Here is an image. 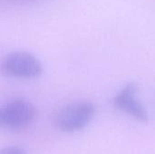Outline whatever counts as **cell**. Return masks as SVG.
<instances>
[{"mask_svg": "<svg viewBox=\"0 0 155 154\" xmlns=\"http://www.w3.org/2000/svg\"><path fill=\"white\" fill-rule=\"evenodd\" d=\"M95 113V107L90 102H76L64 106L56 113L54 123L64 133H74L86 127Z\"/></svg>", "mask_w": 155, "mask_h": 154, "instance_id": "6da1fadb", "label": "cell"}, {"mask_svg": "<svg viewBox=\"0 0 155 154\" xmlns=\"http://www.w3.org/2000/svg\"><path fill=\"white\" fill-rule=\"evenodd\" d=\"M1 71L4 75L16 79H35L42 74L40 61L32 54L16 51L8 54L2 61Z\"/></svg>", "mask_w": 155, "mask_h": 154, "instance_id": "7a4b0ae2", "label": "cell"}, {"mask_svg": "<svg viewBox=\"0 0 155 154\" xmlns=\"http://www.w3.org/2000/svg\"><path fill=\"white\" fill-rule=\"evenodd\" d=\"M35 117L34 105L24 99H14L0 110V124L9 130H21L27 127Z\"/></svg>", "mask_w": 155, "mask_h": 154, "instance_id": "3957f363", "label": "cell"}, {"mask_svg": "<svg viewBox=\"0 0 155 154\" xmlns=\"http://www.w3.org/2000/svg\"><path fill=\"white\" fill-rule=\"evenodd\" d=\"M138 86L135 83L126 84L114 97V104L118 110L128 113L141 123H147L149 113L145 106L136 98Z\"/></svg>", "mask_w": 155, "mask_h": 154, "instance_id": "277c9868", "label": "cell"}, {"mask_svg": "<svg viewBox=\"0 0 155 154\" xmlns=\"http://www.w3.org/2000/svg\"><path fill=\"white\" fill-rule=\"evenodd\" d=\"M42 0H1V3L5 5H23L30 3H35Z\"/></svg>", "mask_w": 155, "mask_h": 154, "instance_id": "5b68a950", "label": "cell"}, {"mask_svg": "<svg viewBox=\"0 0 155 154\" xmlns=\"http://www.w3.org/2000/svg\"><path fill=\"white\" fill-rule=\"evenodd\" d=\"M0 154H26L25 152L17 146H8L4 148Z\"/></svg>", "mask_w": 155, "mask_h": 154, "instance_id": "8992f818", "label": "cell"}]
</instances>
